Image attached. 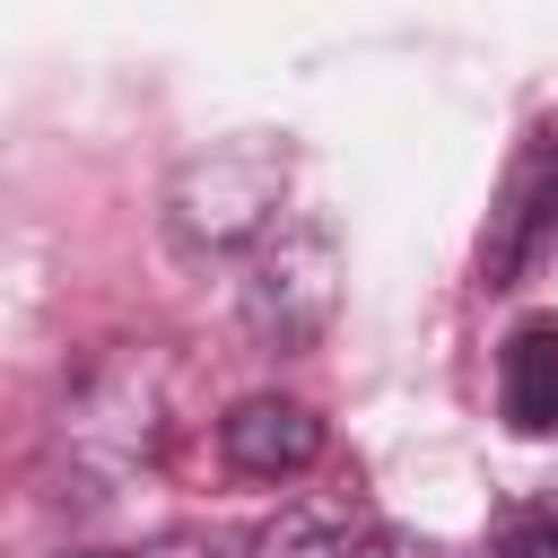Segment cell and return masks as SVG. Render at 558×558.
Segmentation results:
<instances>
[{
	"instance_id": "obj_1",
	"label": "cell",
	"mask_w": 558,
	"mask_h": 558,
	"mask_svg": "<svg viewBox=\"0 0 558 558\" xmlns=\"http://www.w3.org/2000/svg\"><path fill=\"white\" fill-rule=\"evenodd\" d=\"M279 192H288V148H270V140H227V148H209V157H192V166L174 174L166 227H174L183 253H235V244L270 235Z\"/></svg>"
},
{
	"instance_id": "obj_2",
	"label": "cell",
	"mask_w": 558,
	"mask_h": 558,
	"mask_svg": "<svg viewBox=\"0 0 558 558\" xmlns=\"http://www.w3.org/2000/svg\"><path fill=\"white\" fill-rule=\"evenodd\" d=\"M331 305H340V253H331V227L296 218V227L262 235V262H253V279H244V323H253L262 340L296 349V340H314V331L331 323Z\"/></svg>"
},
{
	"instance_id": "obj_3",
	"label": "cell",
	"mask_w": 558,
	"mask_h": 558,
	"mask_svg": "<svg viewBox=\"0 0 558 558\" xmlns=\"http://www.w3.org/2000/svg\"><path fill=\"white\" fill-rule=\"evenodd\" d=\"M549 235H558V113L532 122V140H523V157H514V174H506V192H497V209H488L480 288H514V279L541 262Z\"/></svg>"
},
{
	"instance_id": "obj_4",
	"label": "cell",
	"mask_w": 558,
	"mask_h": 558,
	"mask_svg": "<svg viewBox=\"0 0 558 558\" xmlns=\"http://www.w3.org/2000/svg\"><path fill=\"white\" fill-rule=\"evenodd\" d=\"M218 445L244 480H296L314 453H323V418L305 401H279V392H253L218 418Z\"/></svg>"
},
{
	"instance_id": "obj_5",
	"label": "cell",
	"mask_w": 558,
	"mask_h": 558,
	"mask_svg": "<svg viewBox=\"0 0 558 558\" xmlns=\"http://www.w3.org/2000/svg\"><path fill=\"white\" fill-rule=\"evenodd\" d=\"M497 410L514 436H558V314H523L497 349Z\"/></svg>"
},
{
	"instance_id": "obj_6",
	"label": "cell",
	"mask_w": 558,
	"mask_h": 558,
	"mask_svg": "<svg viewBox=\"0 0 558 558\" xmlns=\"http://www.w3.org/2000/svg\"><path fill=\"white\" fill-rule=\"evenodd\" d=\"M357 541H349V523L340 514H323V506H296V514H279L270 532H262V549L253 558H349Z\"/></svg>"
},
{
	"instance_id": "obj_7",
	"label": "cell",
	"mask_w": 558,
	"mask_h": 558,
	"mask_svg": "<svg viewBox=\"0 0 558 558\" xmlns=\"http://www.w3.org/2000/svg\"><path fill=\"white\" fill-rule=\"evenodd\" d=\"M549 541H558V497H549Z\"/></svg>"
}]
</instances>
